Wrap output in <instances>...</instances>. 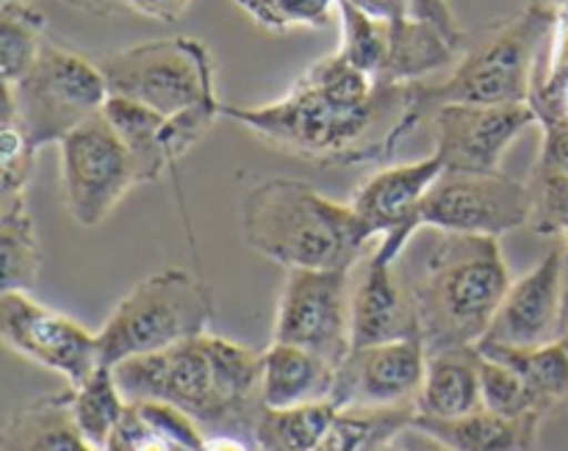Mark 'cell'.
<instances>
[{"instance_id":"obj_1","label":"cell","mask_w":568,"mask_h":451,"mask_svg":"<svg viewBox=\"0 0 568 451\" xmlns=\"http://www.w3.org/2000/svg\"><path fill=\"white\" fill-rule=\"evenodd\" d=\"M427 114L419 83L377 81L338 53L311 64L275 103L255 109L222 103L225 120L314 166L392 158Z\"/></svg>"},{"instance_id":"obj_2","label":"cell","mask_w":568,"mask_h":451,"mask_svg":"<svg viewBox=\"0 0 568 451\" xmlns=\"http://www.w3.org/2000/svg\"><path fill=\"white\" fill-rule=\"evenodd\" d=\"M427 355L477 347L510 288L499 238L419 227L397 258Z\"/></svg>"},{"instance_id":"obj_3","label":"cell","mask_w":568,"mask_h":451,"mask_svg":"<svg viewBox=\"0 0 568 451\" xmlns=\"http://www.w3.org/2000/svg\"><path fill=\"white\" fill-rule=\"evenodd\" d=\"M261 377L264 352L209 332L114 366V380L128 402L175 404L211 435L247 441L264 410Z\"/></svg>"},{"instance_id":"obj_4","label":"cell","mask_w":568,"mask_h":451,"mask_svg":"<svg viewBox=\"0 0 568 451\" xmlns=\"http://www.w3.org/2000/svg\"><path fill=\"white\" fill-rule=\"evenodd\" d=\"M250 249L286 269H355L372 242L353 205H342L294 177H272L242 203Z\"/></svg>"},{"instance_id":"obj_5","label":"cell","mask_w":568,"mask_h":451,"mask_svg":"<svg viewBox=\"0 0 568 451\" xmlns=\"http://www.w3.org/2000/svg\"><path fill=\"white\" fill-rule=\"evenodd\" d=\"M558 17L527 3L519 14L488 22L469 33L447 81L419 83L427 111L444 103L510 105L527 103L538 50ZM430 116V114H427Z\"/></svg>"},{"instance_id":"obj_6","label":"cell","mask_w":568,"mask_h":451,"mask_svg":"<svg viewBox=\"0 0 568 451\" xmlns=\"http://www.w3.org/2000/svg\"><path fill=\"white\" fill-rule=\"evenodd\" d=\"M214 316V297L200 277L186 269H161L144 277L116 303L98 330L100 366L136 355L161 352L189 338L205 336Z\"/></svg>"},{"instance_id":"obj_7","label":"cell","mask_w":568,"mask_h":451,"mask_svg":"<svg viewBox=\"0 0 568 451\" xmlns=\"http://www.w3.org/2000/svg\"><path fill=\"white\" fill-rule=\"evenodd\" d=\"M9 86L14 94V125L33 150L59 144L78 125L98 116L111 98L98 61L50 39H44L26 75Z\"/></svg>"},{"instance_id":"obj_8","label":"cell","mask_w":568,"mask_h":451,"mask_svg":"<svg viewBox=\"0 0 568 451\" xmlns=\"http://www.w3.org/2000/svg\"><path fill=\"white\" fill-rule=\"evenodd\" d=\"M109 92L136 100L164 116L220 105L214 59L200 39L170 37L98 59Z\"/></svg>"},{"instance_id":"obj_9","label":"cell","mask_w":568,"mask_h":451,"mask_svg":"<svg viewBox=\"0 0 568 451\" xmlns=\"http://www.w3.org/2000/svg\"><path fill=\"white\" fill-rule=\"evenodd\" d=\"M59 155L64 208L81 227L103 225L139 186L136 164L103 111L61 139Z\"/></svg>"},{"instance_id":"obj_10","label":"cell","mask_w":568,"mask_h":451,"mask_svg":"<svg viewBox=\"0 0 568 451\" xmlns=\"http://www.w3.org/2000/svg\"><path fill=\"white\" fill-rule=\"evenodd\" d=\"M272 341L308 349L338 369L353 352V269H288Z\"/></svg>"},{"instance_id":"obj_11","label":"cell","mask_w":568,"mask_h":451,"mask_svg":"<svg viewBox=\"0 0 568 451\" xmlns=\"http://www.w3.org/2000/svg\"><path fill=\"white\" fill-rule=\"evenodd\" d=\"M530 186L505 172L444 170L419 205V227L503 238L530 227Z\"/></svg>"},{"instance_id":"obj_12","label":"cell","mask_w":568,"mask_h":451,"mask_svg":"<svg viewBox=\"0 0 568 451\" xmlns=\"http://www.w3.org/2000/svg\"><path fill=\"white\" fill-rule=\"evenodd\" d=\"M0 336L17 355L64 377L70 388L83 386L100 366L98 332L44 308L28 291L0 294Z\"/></svg>"},{"instance_id":"obj_13","label":"cell","mask_w":568,"mask_h":451,"mask_svg":"<svg viewBox=\"0 0 568 451\" xmlns=\"http://www.w3.org/2000/svg\"><path fill=\"white\" fill-rule=\"evenodd\" d=\"M433 153L449 172H497L505 150L530 125H538L527 103L475 105L444 103L427 116Z\"/></svg>"},{"instance_id":"obj_14","label":"cell","mask_w":568,"mask_h":451,"mask_svg":"<svg viewBox=\"0 0 568 451\" xmlns=\"http://www.w3.org/2000/svg\"><path fill=\"white\" fill-rule=\"evenodd\" d=\"M425 371L427 352L419 338L353 349L338 366L331 402L338 410L416 404L425 386Z\"/></svg>"},{"instance_id":"obj_15","label":"cell","mask_w":568,"mask_h":451,"mask_svg":"<svg viewBox=\"0 0 568 451\" xmlns=\"http://www.w3.org/2000/svg\"><path fill=\"white\" fill-rule=\"evenodd\" d=\"M566 244L560 238L536 269L510 283L491 327L480 344L486 347L536 349L560 338L566 308Z\"/></svg>"},{"instance_id":"obj_16","label":"cell","mask_w":568,"mask_h":451,"mask_svg":"<svg viewBox=\"0 0 568 451\" xmlns=\"http://www.w3.org/2000/svg\"><path fill=\"white\" fill-rule=\"evenodd\" d=\"M442 172V158L430 153L422 161L386 166L355 188L349 199L355 216L372 238L381 236L383 253L394 260L419 230V205Z\"/></svg>"},{"instance_id":"obj_17","label":"cell","mask_w":568,"mask_h":451,"mask_svg":"<svg viewBox=\"0 0 568 451\" xmlns=\"http://www.w3.org/2000/svg\"><path fill=\"white\" fill-rule=\"evenodd\" d=\"M381 242L353 269V349L419 338L414 303Z\"/></svg>"},{"instance_id":"obj_18","label":"cell","mask_w":568,"mask_h":451,"mask_svg":"<svg viewBox=\"0 0 568 451\" xmlns=\"http://www.w3.org/2000/svg\"><path fill=\"white\" fill-rule=\"evenodd\" d=\"M336 371V366L308 349L272 341L264 352V377H261L264 408L331 402Z\"/></svg>"},{"instance_id":"obj_19","label":"cell","mask_w":568,"mask_h":451,"mask_svg":"<svg viewBox=\"0 0 568 451\" xmlns=\"http://www.w3.org/2000/svg\"><path fill=\"white\" fill-rule=\"evenodd\" d=\"M483 352L477 347L427 355L425 386L416 408L427 419H460L483 408Z\"/></svg>"},{"instance_id":"obj_20","label":"cell","mask_w":568,"mask_h":451,"mask_svg":"<svg viewBox=\"0 0 568 451\" xmlns=\"http://www.w3.org/2000/svg\"><path fill=\"white\" fill-rule=\"evenodd\" d=\"M414 424L458 451H536L544 419L538 416L510 419V416L480 408L460 419L416 416Z\"/></svg>"},{"instance_id":"obj_21","label":"cell","mask_w":568,"mask_h":451,"mask_svg":"<svg viewBox=\"0 0 568 451\" xmlns=\"http://www.w3.org/2000/svg\"><path fill=\"white\" fill-rule=\"evenodd\" d=\"M3 451H100L72 416V388L22 404L3 427Z\"/></svg>"},{"instance_id":"obj_22","label":"cell","mask_w":568,"mask_h":451,"mask_svg":"<svg viewBox=\"0 0 568 451\" xmlns=\"http://www.w3.org/2000/svg\"><path fill=\"white\" fill-rule=\"evenodd\" d=\"M103 114L131 153L139 183H155L161 181L164 170H172L170 153H166L164 114L136 103V100L116 98V94H111Z\"/></svg>"},{"instance_id":"obj_23","label":"cell","mask_w":568,"mask_h":451,"mask_svg":"<svg viewBox=\"0 0 568 451\" xmlns=\"http://www.w3.org/2000/svg\"><path fill=\"white\" fill-rule=\"evenodd\" d=\"M0 258H3V291H28L42 271V247L26 194L0 197Z\"/></svg>"},{"instance_id":"obj_24","label":"cell","mask_w":568,"mask_h":451,"mask_svg":"<svg viewBox=\"0 0 568 451\" xmlns=\"http://www.w3.org/2000/svg\"><path fill=\"white\" fill-rule=\"evenodd\" d=\"M338 408L333 402L300 404V408H264L255 419V451H314L325 441L336 421Z\"/></svg>"},{"instance_id":"obj_25","label":"cell","mask_w":568,"mask_h":451,"mask_svg":"<svg viewBox=\"0 0 568 451\" xmlns=\"http://www.w3.org/2000/svg\"><path fill=\"white\" fill-rule=\"evenodd\" d=\"M477 349L486 358H494L508 366V369H514L549 413L568 399V352L560 341L536 349L486 347V344H477Z\"/></svg>"},{"instance_id":"obj_26","label":"cell","mask_w":568,"mask_h":451,"mask_svg":"<svg viewBox=\"0 0 568 451\" xmlns=\"http://www.w3.org/2000/svg\"><path fill=\"white\" fill-rule=\"evenodd\" d=\"M125 408L128 399L122 397L114 380V369H109V366H98L83 386L72 388V416H75L83 438L100 451H103Z\"/></svg>"},{"instance_id":"obj_27","label":"cell","mask_w":568,"mask_h":451,"mask_svg":"<svg viewBox=\"0 0 568 451\" xmlns=\"http://www.w3.org/2000/svg\"><path fill=\"white\" fill-rule=\"evenodd\" d=\"M338 17H342V44L336 53L358 70L383 81L388 53H392V20L366 14L349 0H338Z\"/></svg>"},{"instance_id":"obj_28","label":"cell","mask_w":568,"mask_h":451,"mask_svg":"<svg viewBox=\"0 0 568 451\" xmlns=\"http://www.w3.org/2000/svg\"><path fill=\"white\" fill-rule=\"evenodd\" d=\"M48 20L26 3L0 6V78L14 83L26 75L44 44Z\"/></svg>"},{"instance_id":"obj_29","label":"cell","mask_w":568,"mask_h":451,"mask_svg":"<svg viewBox=\"0 0 568 451\" xmlns=\"http://www.w3.org/2000/svg\"><path fill=\"white\" fill-rule=\"evenodd\" d=\"M480 382L483 408L494 410V413L510 416V419H525V416L547 419L549 416V410L538 402L536 393L527 388V382L521 380L514 369H508V366L499 363V360L486 358V355H483Z\"/></svg>"},{"instance_id":"obj_30","label":"cell","mask_w":568,"mask_h":451,"mask_svg":"<svg viewBox=\"0 0 568 451\" xmlns=\"http://www.w3.org/2000/svg\"><path fill=\"white\" fill-rule=\"evenodd\" d=\"M233 3L266 31L325 28L333 22V11H338V0H233Z\"/></svg>"},{"instance_id":"obj_31","label":"cell","mask_w":568,"mask_h":451,"mask_svg":"<svg viewBox=\"0 0 568 451\" xmlns=\"http://www.w3.org/2000/svg\"><path fill=\"white\" fill-rule=\"evenodd\" d=\"M37 150L28 144L20 127L0 125V197L3 194H26L33 175Z\"/></svg>"},{"instance_id":"obj_32","label":"cell","mask_w":568,"mask_h":451,"mask_svg":"<svg viewBox=\"0 0 568 451\" xmlns=\"http://www.w3.org/2000/svg\"><path fill=\"white\" fill-rule=\"evenodd\" d=\"M128 11L153 17L159 22H178L189 11L192 0H125Z\"/></svg>"},{"instance_id":"obj_33","label":"cell","mask_w":568,"mask_h":451,"mask_svg":"<svg viewBox=\"0 0 568 451\" xmlns=\"http://www.w3.org/2000/svg\"><path fill=\"white\" fill-rule=\"evenodd\" d=\"M394 447H397V451H458L447 447L444 441H438L436 435H430V432L422 430V427L416 424L405 427V430L394 438Z\"/></svg>"},{"instance_id":"obj_34","label":"cell","mask_w":568,"mask_h":451,"mask_svg":"<svg viewBox=\"0 0 568 451\" xmlns=\"http://www.w3.org/2000/svg\"><path fill=\"white\" fill-rule=\"evenodd\" d=\"M358 9H364L366 14L381 17V20H410V0H349Z\"/></svg>"},{"instance_id":"obj_35","label":"cell","mask_w":568,"mask_h":451,"mask_svg":"<svg viewBox=\"0 0 568 451\" xmlns=\"http://www.w3.org/2000/svg\"><path fill=\"white\" fill-rule=\"evenodd\" d=\"M72 9L83 11L92 17H111V14H125L128 6L125 0H64Z\"/></svg>"},{"instance_id":"obj_36","label":"cell","mask_w":568,"mask_h":451,"mask_svg":"<svg viewBox=\"0 0 568 451\" xmlns=\"http://www.w3.org/2000/svg\"><path fill=\"white\" fill-rule=\"evenodd\" d=\"M203 451H255V447L239 435H209Z\"/></svg>"},{"instance_id":"obj_37","label":"cell","mask_w":568,"mask_h":451,"mask_svg":"<svg viewBox=\"0 0 568 451\" xmlns=\"http://www.w3.org/2000/svg\"><path fill=\"white\" fill-rule=\"evenodd\" d=\"M530 6H538V9L552 11L555 17H566L568 20V0H527Z\"/></svg>"},{"instance_id":"obj_38","label":"cell","mask_w":568,"mask_h":451,"mask_svg":"<svg viewBox=\"0 0 568 451\" xmlns=\"http://www.w3.org/2000/svg\"><path fill=\"white\" fill-rule=\"evenodd\" d=\"M558 341L564 344L566 352H568V291H566V308H564V327H560V338H558Z\"/></svg>"},{"instance_id":"obj_39","label":"cell","mask_w":568,"mask_h":451,"mask_svg":"<svg viewBox=\"0 0 568 451\" xmlns=\"http://www.w3.org/2000/svg\"><path fill=\"white\" fill-rule=\"evenodd\" d=\"M377 451H397V447H394V441H392V443H386V447H381Z\"/></svg>"},{"instance_id":"obj_40","label":"cell","mask_w":568,"mask_h":451,"mask_svg":"<svg viewBox=\"0 0 568 451\" xmlns=\"http://www.w3.org/2000/svg\"><path fill=\"white\" fill-rule=\"evenodd\" d=\"M564 244H566V258H568V227L564 230Z\"/></svg>"},{"instance_id":"obj_41","label":"cell","mask_w":568,"mask_h":451,"mask_svg":"<svg viewBox=\"0 0 568 451\" xmlns=\"http://www.w3.org/2000/svg\"><path fill=\"white\" fill-rule=\"evenodd\" d=\"M0 3H26V0H0Z\"/></svg>"}]
</instances>
